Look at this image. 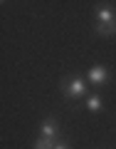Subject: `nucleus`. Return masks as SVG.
Returning a JSON list of instances; mask_svg holds the SVG:
<instances>
[{"instance_id": "nucleus-1", "label": "nucleus", "mask_w": 116, "mask_h": 149, "mask_svg": "<svg viewBox=\"0 0 116 149\" xmlns=\"http://www.w3.org/2000/svg\"><path fill=\"white\" fill-rule=\"evenodd\" d=\"M59 90H62V95L67 97L69 102H74V107H79L77 102H79L82 97H86L89 82H86V77H82V74H69V77H64V80L59 82Z\"/></svg>"}, {"instance_id": "nucleus-2", "label": "nucleus", "mask_w": 116, "mask_h": 149, "mask_svg": "<svg viewBox=\"0 0 116 149\" xmlns=\"http://www.w3.org/2000/svg\"><path fill=\"white\" fill-rule=\"evenodd\" d=\"M40 137L59 139V137H62V127H59V119H57V117H45V119H42V124H40Z\"/></svg>"}, {"instance_id": "nucleus-3", "label": "nucleus", "mask_w": 116, "mask_h": 149, "mask_svg": "<svg viewBox=\"0 0 116 149\" xmlns=\"http://www.w3.org/2000/svg\"><path fill=\"white\" fill-rule=\"evenodd\" d=\"M106 22H116V10L109 3H99L94 10V25H106Z\"/></svg>"}, {"instance_id": "nucleus-4", "label": "nucleus", "mask_w": 116, "mask_h": 149, "mask_svg": "<svg viewBox=\"0 0 116 149\" xmlns=\"http://www.w3.org/2000/svg\"><path fill=\"white\" fill-rule=\"evenodd\" d=\"M109 70L104 67V65H94V67H89V72H86V82L94 87H104L106 82H109Z\"/></svg>"}, {"instance_id": "nucleus-5", "label": "nucleus", "mask_w": 116, "mask_h": 149, "mask_svg": "<svg viewBox=\"0 0 116 149\" xmlns=\"http://www.w3.org/2000/svg\"><path fill=\"white\" fill-rule=\"evenodd\" d=\"M84 107H86V112H91V114H99V112H104V97H101L99 92H91V95H86Z\"/></svg>"}, {"instance_id": "nucleus-6", "label": "nucleus", "mask_w": 116, "mask_h": 149, "mask_svg": "<svg viewBox=\"0 0 116 149\" xmlns=\"http://www.w3.org/2000/svg\"><path fill=\"white\" fill-rule=\"evenodd\" d=\"M94 35H99V37H111V35H116V22H106V25H94Z\"/></svg>"}, {"instance_id": "nucleus-7", "label": "nucleus", "mask_w": 116, "mask_h": 149, "mask_svg": "<svg viewBox=\"0 0 116 149\" xmlns=\"http://www.w3.org/2000/svg\"><path fill=\"white\" fill-rule=\"evenodd\" d=\"M54 142L57 139H47V137H37L32 142V149H54Z\"/></svg>"}, {"instance_id": "nucleus-8", "label": "nucleus", "mask_w": 116, "mask_h": 149, "mask_svg": "<svg viewBox=\"0 0 116 149\" xmlns=\"http://www.w3.org/2000/svg\"><path fill=\"white\" fill-rule=\"evenodd\" d=\"M54 149H72V144H69L67 137H59L57 142H54Z\"/></svg>"}]
</instances>
